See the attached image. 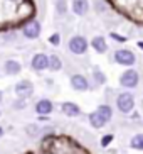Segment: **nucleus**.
Listing matches in <instances>:
<instances>
[{
    "label": "nucleus",
    "instance_id": "f257e3e1",
    "mask_svg": "<svg viewBox=\"0 0 143 154\" xmlns=\"http://www.w3.org/2000/svg\"><path fill=\"white\" fill-rule=\"evenodd\" d=\"M116 109L120 110L121 113H125V115H128V113L133 112L135 109V97L133 93H130V91H123V93H120L116 98Z\"/></svg>",
    "mask_w": 143,
    "mask_h": 154
},
{
    "label": "nucleus",
    "instance_id": "f03ea898",
    "mask_svg": "<svg viewBox=\"0 0 143 154\" xmlns=\"http://www.w3.org/2000/svg\"><path fill=\"white\" fill-rule=\"evenodd\" d=\"M138 82H140L138 71H135V69H131V68L123 71L121 76H120V85L123 86V88H128V90L136 88V86H138Z\"/></svg>",
    "mask_w": 143,
    "mask_h": 154
},
{
    "label": "nucleus",
    "instance_id": "7ed1b4c3",
    "mask_svg": "<svg viewBox=\"0 0 143 154\" xmlns=\"http://www.w3.org/2000/svg\"><path fill=\"white\" fill-rule=\"evenodd\" d=\"M67 48L71 51L72 54H84L86 51H88V41H86V37L83 36H72L67 42Z\"/></svg>",
    "mask_w": 143,
    "mask_h": 154
},
{
    "label": "nucleus",
    "instance_id": "20e7f679",
    "mask_svg": "<svg viewBox=\"0 0 143 154\" xmlns=\"http://www.w3.org/2000/svg\"><path fill=\"white\" fill-rule=\"evenodd\" d=\"M115 61H116L118 64H121V66H133L135 63H136V56L133 54V51L130 49H118L115 51Z\"/></svg>",
    "mask_w": 143,
    "mask_h": 154
},
{
    "label": "nucleus",
    "instance_id": "39448f33",
    "mask_svg": "<svg viewBox=\"0 0 143 154\" xmlns=\"http://www.w3.org/2000/svg\"><path fill=\"white\" fill-rule=\"evenodd\" d=\"M31 66L36 71H44V69H47L49 68V56L44 54V53H36L31 59Z\"/></svg>",
    "mask_w": 143,
    "mask_h": 154
},
{
    "label": "nucleus",
    "instance_id": "423d86ee",
    "mask_svg": "<svg viewBox=\"0 0 143 154\" xmlns=\"http://www.w3.org/2000/svg\"><path fill=\"white\" fill-rule=\"evenodd\" d=\"M40 29L42 27H40L39 20H31V22H27L22 27V34L27 39H37L40 36Z\"/></svg>",
    "mask_w": 143,
    "mask_h": 154
},
{
    "label": "nucleus",
    "instance_id": "0eeeda50",
    "mask_svg": "<svg viewBox=\"0 0 143 154\" xmlns=\"http://www.w3.org/2000/svg\"><path fill=\"white\" fill-rule=\"evenodd\" d=\"M13 90H15V95L19 98H27V97L32 95V91H34V85L31 82H27V80H22V82H19L17 85L13 86Z\"/></svg>",
    "mask_w": 143,
    "mask_h": 154
},
{
    "label": "nucleus",
    "instance_id": "6e6552de",
    "mask_svg": "<svg viewBox=\"0 0 143 154\" xmlns=\"http://www.w3.org/2000/svg\"><path fill=\"white\" fill-rule=\"evenodd\" d=\"M71 86H72V90H76V91H86L89 88V82H88V78L84 75L76 73V75L71 76Z\"/></svg>",
    "mask_w": 143,
    "mask_h": 154
},
{
    "label": "nucleus",
    "instance_id": "1a4fd4ad",
    "mask_svg": "<svg viewBox=\"0 0 143 154\" xmlns=\"http://www.w3.org/2000/svg\"><path fill=\"white\" fill-rule=\"evenodd\" d=\"M34 110H36L37 115H44V117H47L49 113H52V110H54V103L51 102L49 98H40L39 102L36 103Z\"/></svg>",
    "mask_w": 143,
    "mask_h": 154
},
{
    "label": "nucleus",
    "instance_id": "9d476101",
    "mask_svg": "<svg viewBox=\"0 0 143 154\" xmlns=\"http://www.w3.org/2000/svg\"><path fill=\"white\" fill-rule=\"evenodd\" d=\"M22 71V64L19 63L17 59H7L4 63V73L9 76H17L19 73Z\"/></svg>",
    "mask_w": 143,
    "mask_h": 154
},
{
    "label": "nucleus",
    "instance_id": "9b49d317",
    "mask_svg": "<svg viewBox=\"0 0 143 154\" xmlns=\"http://www.w3.org/2000/svg\"><path fill=\"white\" fill-rule=\"evenodd\" d=\"M61 110H63V113L66 115V117H79L81 115V109H79V105L74 103V102H64L63 105H61Z\"/></svg>",
    "mask_w": 143,
    "mask_h": 154
},
{
    "label": "nucleus",
    "instance_id": "f8f14e48",
    "mask_svg": "<svg viewBox=\"0 0 143 154\" xmlns=\"http://www.w3.org/2000/svg\"><path fill=\"white\" fill-rule=\"evenodd\" d=\"M71 9L76 15H84L89 10V0H72Z\"/></svg>",
    "mask_w": 143,
    "mask_h": 154
},
{
    "label": "nucleus",
    "instance_id": "ddd939ff",
    "mask_svg": "<svg viewBox=\"0 0 143 154\" xmlns=\"http://www.w3.org/2000/svg\"><path fill=\"white\" fill-rule=\"evenodd\" d=\"M91 46H93V49L98 53V54H104L108 51V44H106V39L103 36H96L93 37V41H91Z\"/></svg>",
    "mask_w": 143,
    "mask_h": 154
},
{
    "label": "nucleus",
    "instance_id": "4468645a",
    "mask_svg": "<svg viewBox=\"0 0 143 154\" xmlns=\"http://www.w3.org/2000/svg\"><path fill=\"white\" fill-rule=\"evenodd\" d=\"M88 120H89V125L93 127V129H103V127L106 125V122L103 120V117H101L96 110L88 115Z\"/></svg>",
    "mask_w": 143,
    "mask_h": 154
},
{
    "label": "nucleus",
    "instance_id": "2eb2a0df",
    "mask_svg": "<svg viewBox=\"0 0 143 154\" xmlns=\"http://www.w3.org/2000/svg\"><path fill=\"white\" fill-rule=\"evenodd\" d=\"M96 112L103 117V120L106 124L109 122V120H111V117H113V109L109 107V105H99L98 109H96Z\"/></svg>",
    "mask_w": 143,
    "mask_h": 154
},
{
    "label": "nucleus",
    "instance_id": "dca6fc26",
    "mask_svg": "<svg viewBox=\"0 0 143 154\" xmlns=\"http://www.w3.org/2000/svg\"><path fill=\"white\" fill-rule=\"evenodd\" d=\"M130 147L135 151H143V132L142 134H135L130 140Z\"/></svg>",
    "mask_w": 143,
    "mask_h": 154
},
{
    "label": "nucleus",
    "instance_id": "f3484780",
    "mask_svg": "<svg viewBox=\"0 0 143 154\" xmlns=\"http://www.w3.org/2000/svg\"><path fill=\"white\" fill-rule=\"evenodd\" d=\"M63 68V61H61V58L56 54H51L49 56V69H52V71H59V69Z\"/></svg>",
    "mask_w": 143,
    "mask_h": 154
},
{
    "label": "nucleus",
    "instance_id": "a211bd4d",
    "mask_svg": "<svg viewBox=\"0 0 143 154\" xmlns=\"http://www.w3.org/2000/svg\"><path fill=\"white\" fill-rule=\"evenodd\" d=\"M94 80L98 85H104L106 83V75L103 71H99V69H94Z\"/></svg>",
    "mask_w": 143,
    "mask_h": 154
},
{
    "label": "nucleus",
    "instance_id": "6ab92c4d",
    "mask_svg": "<svg viewBox=\"0 0 143 154\" xmlns=\"http://www.w3.org/2000/svg\"><path fill=\"white\" fill-rule=\"evenodd\" d=\"M113 139H115L113 134H106V136H103L101 137V147H108V146L113 142Z\"/></svg>",
    "mask_w": 143,
    "mask_h": 154
},
{
    "label": "nucleus",
    "instance_id": "aec40b11",
    "mask_svg": "<svg viewBox=\"0 0 143 154\" xmlns=\"http://www.w3.org/2000/svg\"><path fill=\"white\" fill-rule=\"evenodd\" d=\"M49 42L52 46H59L61 44V34H59V32H54L52 36L49 37Z\"/></svg>",
    "mask_w": 143,
    "mask_h": 154
},
{
    "label": "nucleus",
    "instance_id": "412c9836",
    "mask_svg": "<svg viewBox=\"0 0 143 154\" xmlns=\"http://www.w3.org/2000/svg\"><path fill=\"white\" fill-rule=\"evenodd\" d=\"M56 9L61 15L66 14V0H57V4H56Z\"/></svg>",
    "mask_w": 143,
    "mask_h": 154
},
{
    "label": "nucleus",
    "instance_id": "4be33fe9",
    "mask_svg": "<svg viewBox=\"0 0 143 154\" xmlns=\"http://www.w3.org/2000/svg\"><path fill=\"white\" fill-rule=\"evenodd\" d=\"M13 109H15V110H24V109H25V100H24V98H19L17 102L13 103Z\"/></svg>",
    "mask_w": 143,
    "mask_h": 154
},
{
    "label": "nucleus",
    "instance_id": "5701e85b",
    "mask_svg": "<svg viewBox=\"0 0 143 154\" xmlns=\"http://www.w3.org/2000/svg\"><path fill=\"white\" fill-rule=\"evenodd\" d=\"M109 36H111L113 39H116V42H126V37L125 36H120L118 32H111Z\"/></svg>",
    "mask_w": 143,
    "mask_h": 154
},
{
    "label": "nucleus",
    "instance_id": "b1692460",
    "mask_svg": "<svg viewBox=\"0 0 143 154\" xmlns=\"http://www.w3.org/2000/svg\"><path fill=\"white\" fill-rule=\"evenodd\" d=\"M37 132H39V127L37 125H27V134L29 136H36Z\"/></svg>",
    "mask_w": 143,
    "mask_h": 154
},
{
    "label": "nucleus",
    "instance_id": "393cba45",
    "mask_svg": "<svg viewBox=\"0 0 143 154\" xmlns=\"http://www.w3.org/2000/svg\"><path fill=\"white\" fill-rule=\"evenodd\" d=\"M10 2H12V4H17V2H20V4H22V2H25V0H10Z\"/></svg>",
    "mask_w": 143,
    "mask_h": 154
},
{
    "label": "nucleus",
    "instance_id": "a878e982",
    "mask_svg": "<svg viewBox=\"0 0 143 154\" xmlns=\"http://www.w3.org/2000/svg\"><path fill=\"white\" fill-rule=\"evenodd\" d=\"M138 48H140V49H143V41H140V42H138Z\"/></svg>",
    "mask_w": 143,
    "mask_h": 154
},
{
    "label": "nucleus",
    "instance_id": "bb28decb",
    "mask_svg": "<svg viewBox=\"0 0 143 154\" xmlns=\"http://www.w3.org/2000/svg\"><path fill=\"white\" fill-rule=\"evenodd\" d=\"M4 136V129H2V127H0V137Z\"/></svg>",
    "mask_w": 143,
    "mask_h": 154
},
{
    "label": "nucleus",
    "instance_id": "cd10ccee",
    "mask_svg": "<svg viewBox=\"0 0 143 154\" xmlns=\"http://www.w3.org/2000/svg\"><path fill=\"white\" fill-rule=\"evenodd\" d=\"M2 100H4V93H2V91H0V102H2Z\"/></svg>",
    "mask_w": 143,
    "mask_h": 154
},
{
    "label": "nucleus",
    "instance_id": "c85d7f7f",
    "mask_svg": "<svg viewBox=\"0 0 143 154\" xmlns=\"http://www.w3.org/2000/svg\"><path fill=\"white\" fill-rule=\"evenodd\" d=\"M0 115H2V110H0Z\"/></svg>",
    "mask_w": 143,
    "mask_h": 154
}]
</instances>
